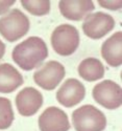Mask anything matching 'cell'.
Returning <instances> with one entry per match:
<instances>
[{"mask_svg": "<svg viewBox=\"0 0 122 131\" xmlns=\"http://www.w3.org/2000/svg\"><path fill=\"white\" fill-rule=\"evenodd\" d=\"M48 57V48L45 41L32 36L19 43L12 52V58L18 66L25 71L39 67Z\"/></svg>", "mask_w": 122, "mask_h": 131, "instance_id": "obj_1", "label": "cell"}, {"mask_svg": "<svg viewBox=\"0 0 122 131\" xmlns=\"http://www.w3.org/2000/svg\"><path fill=\"white\" fill-rule=\"evenodd\" d=\"M72 123L76 131H103L106 127V117L95 106L84 105L73 111Z\"/></svg>", "mask_w": 122, "mask_h": 131, "instance_id": "obj_2", "label": "cell"}, {"mask_svg": "<svg viewBox=\"0 0 122 131\" xmlns=\"http://www.w3.org/2000/svg\"><path fill=\"white\" fill-rule=\"evenodd\" d=\"M29 19L20 9L14 8L0 18V35L6 41L15 42L29 30Z\"/></svg>", "mask_w": 122, "mask_h": 131, "instance_id": "obj_3", "label": "cell"}, {"mask_svg": "<svg viewBox=\"0 0 122 131\" xmlns=\"http://www.w3.org/2000/svg\"><path fill=\"white\" fill-rule=\"evenodd\" d=\"M51 45L60 56H71L78 48L79 32L71 24H61L51 34Z\"/></svg>", "mask_w": 122, "mask_h": 131, "instance_id": "obj_4", "label": "cell"}, {"mask_svg": "<svg viewBox=\"0 0 122 131\" xmlns=\"http://www.w3.org/2000/svg\"><path fill=\"white\" fill-rule=\"evenodd\" d=\"M94 100L102 107L113 110L121 106L122 89L119 84L112 80H104L94 86L92 90Z\"/></svg>", "mask_w": 122, "mask_h": 131, "instance_id": "obj_5", "label": "cell"}, {"mask_svg": "<svg viewBox=\"0 0 122 131\" xmlns=\"http://www.w3.org/2000/svg\"><path fill=\"white\" fill-rule=\"evenodd\" d=\"M115 27L114 18L103 12L89 14L83 23L84 34L94 40L101 39Z\"/></svg>", "mask_w": 122, "mask_h": 131, "instance_id": "obj_6", "label": "cell"}, {"mask_svg": "<svg viewBox=\"0 0 122 131\" xmlns=\"http://www.w3.org/2000/svg\"><path fill=\"white\" fill-rule=\"evenodd\" d=\"M64 65L58 61H48L34 73V81L45 90H53L65 78Z\"/></svg>", "mask_w": 122, "mask_h": 131, "instance_id": "obj_7", "label": "cell"}, {"mask_svg": "<svg viewBox=\"0 0 122 131\" xmlns=\"http://www.w3.org/2000/svg\"><path fill=\"white\" fill-rule=\"evenodd\" d=\"M41 131H68L70 123L68 115L58 107H48L42 112L38 119Z\"/></svg>", "mask_w": 122, "mask_h": 131, "instance_id": "obj_8", "label": "cell"}, {"mask_svg": "<svg viewBox=\"0 0 122 131\" xmlns=\"http://www.w3.org/2000/svg\"><path fill=\"white\" fill-rule=\"evenodd\" d=\"M16 107L21 115L31 116L36 114L43 105L42 93L34 87H25L16 96Z\"/></svg>", "mask_w": 122, "mask_h": 131, "instance_id": "obj_9", "label": "cell"}, {"mask_svg": "<svg viewBox=\"0 0 122 131\" xmlns=\"http://www.w3.org/2000/svg\"><path fill=\"white\" fill-rule=\"evenodd\" d=\"M86 95V88L84 84L77 79H68L60 87L57 91V100L58 102L67 107H73L79 104Z\"/></svg>", "mask_w": 122, "mask_h": 131, "instance_id": "obj_10", "label": "cell"}, {"mask_svg": "<svg viewBox=\"0 0 122 131\" xmlns=\"http://www.w3.org/2000/svg\"><path fill=\"white\" fill-rule=\"evenodd\" d=\"M61 14L68 20L79 21L95 9L92 0H61L59 2Z\"/></svg>", "mask_w": 122, "mask_h": 131, "instance_id": "obj_11", "label": "cell"}, {"mask_svg": "<svg viewBox=\"0 0 122 131\" xmlns=\"http://www.w3.org/2000/svg\"><path fill=\"white\" fill-rule=\"evenodd\" d=\"M101 56L112 67L122 64V32L117 31L106 39L101 46Z\"/></svg>", "mask_w": 122, "mask_h": 131, "instance_id": "obj_12", "label": "cell"}, {"mask_svg": "<svg viewBox=\"0 0 122 131\" xmlns=\"http://www.w3.org/2000/svg\"><path fill=\"white\" fill-rule=\"evenodd\" d=\"M24 83L22 74L12 64H0V93H10Z\"/></svg>", "mask_w": 122, "mask_h": 131, "instance_id": "obj_13", "label": "cell"}, {"mask_svg": "<svg viewBox=\"0 0 122 131\" xmlns=\"http://www.w3.org/2000/svg\"><path fill=\"white\" fill-rule=\"evenodd\" d=\"M78 74L80 77L88 81L94 82L100 80L104 75V66L100 60L96 58H87L83 60L78 65Z\"/></svg>", "mask_w": 122, "mask_h": 131, "instance_id": "obj_14", "label": "cell"}, {"mask_svg": "<svg viewBox=\"0 0 122 131\" xmlns=\"http://www.w3.org/2000/svg\"><path fill=\"white\" fill-rule=\"evenodd\" d=\"M15 118L12 102L8 99L0 96V130L7 129L12 126Z\"/></svg>", "mask_w": 122, "mask_h": 131, "instance_id": "obj_15", "label": "cell"}, {"mask_svg": "<svg viewBox=\"0 0 122 131\" xmlns=\"http://www.w3.org/2000/svg\"><path fill=\"white\" fill-rule=\"evenodd\" d=\"M21 5L34 16H45L50 12L49 0H21Z\"/></svg>", "mask_w": 122, "mask_h": 131, "instance_id": "obj_16", "label": "cell"}, {"mask_svg": "<svg viewBox=\"0 0 122 131\" xmlns=\"http://www.w3.org/2000/svg\"><path fill=\"white\" fill-rule=\"evenodd\" d=\"M98 4L104 7V8H107V9H111V10H118L121 8L122 6V1H114V0H105V1H98Z\"/></svg>", "mask_w": 122, "mask_h": 131, "instance_id": "obj_17", "label": "cell"}, {"mask_svg": "<svg viewBox=\"0 0 122 131\" xmlns=\"http://www.w3.org/2000/svg\"><path fill=\"white\" fill-rule=\"evenodd\" d=\"M15 3L16 0H13V1H2V0H0V15L5 14L10 8V6L14 5Z\"/></svg>", "mask_w": 122, "mask_h": 131, "instance_id": "obj_18", "label": "cell"}, {"mask_svg": "<svg viewBox=\"0 0 122 131\" xmlns=\"http://www.w3.org/2000/svg\"><path fill=\"white\" fill-rule=\"evenodd\" d=\"M4 52H5V44L1 40H0V60L3 58Z\"/></svg>", "mask_w": 122, "mask_h": 131, "instance_id": "obj_19", "label": "cell"}]
</instances>
